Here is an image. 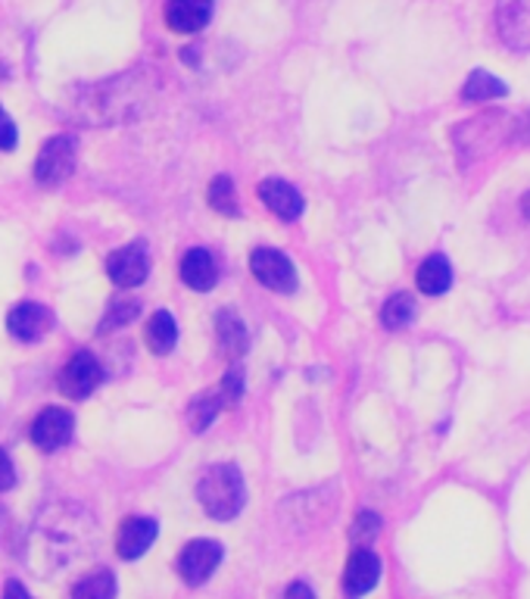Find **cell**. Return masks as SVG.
I'll list each match as a JSON object with an SVG mask.
<instances>
[{
	"label": "cell",
	"mask_w": 530,
	"mask_h": 599,
	"mask_svg": "<svg viewBox=\"0 0 530 599\" xmlns=\"http://www.w3.org/2000/svg\"><path fill=\"white\" fill-rule=\"evenodd\" d=\"M209 207L222 215L241 213V207H238V188H234V181L228 175H216L212 178V185H209Z\"/></svg>",
	"instance_id": "cell-22"
},
{
	"label": "cell",
	"mask_w": 530,
	"mask_h": 599,
	"mask_svg": "<svg viewBox=\"0 0 530 599\" xmlns=\"http://www.w3.org/2000/svg\"><path fill=\"white\" fill-rule=\"evenodd\" d=\"M525 141H530V113H506V110L477 113L468 122H459L453 132L462 166L484 159L503 144H525Z\"/></svg>",
	"instance_id": "cell-1"
},
{
	"label": "cell",
	"mask_w": 530,
	"mask_h": 599,
	"mask_svg": "<svg viewBox=\"0 0 530 599\" xmlns=\"http://www.w3.org/2000/svg\"><path fill=\"white\" fill-rule=\"evenodd\" d=\"M521 213H525V219H528V222H530V191L525 193V197H521Z\"/></svg>",
	"instance_id": "cell-31"
},
{
	"label": "cell",
	"mask_w": 530,
	"mask_h": 599,
	"mask_svg": "<svg viewBox=\"0 0 530 599\" xmlns=\"http://www.w3.org/2000/svg\"><path fill=\"white\" fill-rule=\"evenodd\" d=\"M13 147H16V125H13L10 113L0 107V151L7 154V151H13Z\"/></svg>",
	"instance_id": "cell-27"
},
{
	"label": "cell",
	"mask_w": 530,
	"mask_h": 599,
	"mask_svg": "<svg viewBox=\"0 0 530 599\" xmlns=\"http://www.w3.org/2000/svg\"><path fill=\"white\" fill-rule=\"evenodd\" d=\"M100 381H103V368L97 363L95 353H88V350H78L76 356H73V359L63 366V371H59V390H63V397H69V400H85V397H91Z\"/></svg>",
	"instance_id": "cell-6"
},
{
	"label": "cell",
	"mask_w": 530,
	"mask_h": 599,
	"mask_svg": "<svg viewBox=\"0 0 530 599\" xmlns=\"http://www.w3.org/2000/svg\"><path fill=\"white\" fill-rule=\"evenodd\" d=\"M73 428H76L73 412H66L63 407L41 409L38 419L32 422V444L44 450V453H54V450L73 441Z\"/></svg>",
	"instance_id": "cell-8"
},
{
	"label": "cell",
	"mask_w": 530,
	"mask_h": 599,
	"mask_svg": "<svg viewBox=\"0 0 530 599\" xmlns=\"http://www.w3.org/2000/svg\"><path fill=\"white\" fill-rule=\"evenodd\" d=\"M144 341H147V347L153 353H159V356H166L172 347H175V341H178V325H175V319H172L169 312H156L151 319V325L144 331Z\"/></svg>",
	"instance_id": "cell-19"
},
{
	"label": "cell",
	"mask_w": 530,
	"mask_h": 599,
	"mask_svg": "<svg viewBox=\"0 0 530 599\" xmlns=\"http://www.w3.org/2000/svg\"><path fill=\"white\" fill-rule=\"evenodd\" d=\"M509 95V88H506V81H499V78L487 73V69H474L472 76L465 78V85H462V100H468V103H484V100H499V97Z\"/></svg>",
	"instance_id": "cell-18"
},
{
	"label": "cell",
	"mask_w": 530,
	"mask_h": 599,
	"mask_svg": "<svg viewBox=\"0 0 530 599\" xmlns=\"http://www.w3.org/2000/svg\"><path fill=\"white\" fill-rule=\"evenodd\" d=\"M250 271L256 275V281L265 285L275 293H294L297 290V269L281 251L272 247H260L250 256Z\"/></svg>",
	"instance_id": "cell-5"
},
{
	"label": "cell",
	"mask_w": 530,
	"mask_h": 599,
	"mask_svg": "<svg viewBox=\"0 0 530 599\" xmlns=\"http://www.w3.org/2000/svg\"><path fill=\"white\" fill-rule=\"evenodd\" d=\"M181 281L190 290H212L219 281V266L212 259V253L203 247H194L181 256Z\"/></svg>",
	"instance_id": "cell-15"
},
{
	"label": "cell",
	"mask_w": 530,
	"mask_h": 599,
	"mask_svg": "<svg viewBox=\"0 0 530 599\" xmlns=\"http://www.w3.org/2000/svg\"><path fill=\"white\" fill-rule=\"evenodd\" d=\"M418 290L421 293H428V297H440V293H446L450 285H453V266H450V259L443 256V253H434V256H428L421 266H418Z\"/></svg>",
	"instance_id": "cell-16"
},
{
	"label": "cell",
	"mask_w": 530,
	"mask_h": 599,
	"mask_svg": "<svg viewBox=\"0 0 530 599\" xmlns=\"http://www.w3.org/2000/svg\"><path fill=\"white\" fill-rule=\"evenodd\" d=\"M222 562V543L216 541H190L181 556H178V575L185 578L190 587H200L212 578V572Z\"/></svg>",
	"instance_id": "cell-7"
},
{
	"label": "cell",
	"mask_w": 530,
	"mask_h": 599,
	"mask_svg": "<svg viewBox=\"0 0 530 599\" xmlns=\"http://www.w3.org/2000/svg\"><path fill=\"white\" fill-rule=\"evenodd\" d=\"M412 319H416V300H412L409 293H394V297L384 303V310H380V322L394 331L406 329Z\"/></svg>",
	"instance_id": "cell-23"
},
{
	"label": "cell",
	"mask_w": 530,
	"mask_h": 599,
	"mask_svg": "<svg viewBox=\"0 0 530 599\" xmlns=\"http://www.w3.org/2000/svg\"><path fill=\"white\" fill-rule=\"evenodd\" d=\"M137 310L141 307H137V300H132V297H113L110 300V310L103 312V319H100V334L129 325L134 315H137Z\"/></svg>",
	"instance_id": "cell-24"
},
{
	"label": "cell",
	"mask_w": 530,
	"mask_h": 599,
	"mask_svg": "<svg viewBox=\"0 0 530 599\" xmlns=\"http://www.w3.org/2000/svg\"><path fill=\"white\" fill-rule=\"evenodd\" d=\"M496 32L509 51L530 54V0H496Z\"/></svg>",
	"instance_id": "cell-4"
},
{
	"label": "cell",
	"mask_w": 530,
	"mask_h": 599,
	"mask_svg": "<svg viewBox=\"0 0 530 599\" xmlns=\"http://www.w3.org/2000/svg\"><path fill=\"white\" fill-rule=\"evenodd\" d=\"M13 481H16V468H13V459L0 450V493L3 490H10L13 487Z\"/></svg>",
	"instance_id": "cell-28"
},
{
	"label": "cell",
	"mask_w": 530,
	"mask_h": 599,
	"mask_svg": "<svg viewBox=\"0 0 530 599\" xmlns=\"http://www.w3.org/2000/svg\"><path fill=\"white\" fill-rule=\"evenodd\" d=\"M73 599H115L113 572L97 568V572H88L85 578H78L73 587Z\"/></svg>",
	"instance_id": "cell-20"
},
{
	"label": "cell",
	"mask_w": 530,
	"mask_h": 599,
	"mask_svg": "<svg viewBox=\"0 0 530 599\" xmlns=\"http://www.w3.org/2000/svg\"><path fill=\"white\" fill-rule=\"evenodd\" d=\"M212 20V0H169L166 3V22L178 35H194L207 29Z\"/></svg>",
	"instance_id": "cell-13"
},
{
	"label": "cell",
	"mask_w": 530,
	"mask_h": 599,
	"mask_svg": "<svg viewBox=\"0 0 530 599\" xmlns=\"http://www.w3.org/2000/svg\"><path fill=\"white\" fill-rule=\"evenodd\" d=\"M197 500L207 509V515L228 522L244 509V478L238 465H212L197 484Z\"/></svg>",
	"instance_id": "cell-2"
},
{
	"label": "cell",
	"mask_w": 530,
	"mask_h": 599,
	"mask_svg": "<svg viewBox=\"0 0 530 599\" xmlns=\"http://www.w3.org/2000/svg\"><path fill=\"white\" fill-rule=\"evenodd\" d=\"M0 524H3V509H0Z\"/></svg>",
	"instance_id": "cell-32"
},
{
	"label": "cell",
	"mask_w": 530,
	"mask_h": 599,
	"mask_svg": "<svg viewBox=\"0 0 530 599\" xmlns=\"http://www.w3.org/2000/svg\"><path fill=\"white\" fill-rule=\"evenodd\" d=\"M219 393H222L225 403H238L241 393H244V375L238 368H231L225 375V381H222V387H219Z\"/></svg>",
	"instance_id": "cell-26"
},
{
	"label": "cell",
	"mask_w": 530,
	"mask_h": 599,
	"mask_svg": "<svg viewBox=\"0 0 530 599\" xmlns=\"http://www.w3.org/2000/svg\"><path fill=\"white\" fill-rule=\"evenodd\" d=\"M156 534H159V524L153 522V519L132 515V519H125V522L119 524L115 550H119L122 559H141L151 550V543L156 541Z\"/></svg>",
	"instance_id": "cell-12"
},
{
	"label": "cell",
	"mask_w": 530,
	"mask_h": 599,
	"mask_svg": "<svg viewBox=\"0 0 530 599\" xmlns=\"http://www.w3.org/2000/svg\"><path fill=\"white\" fill-rule=\"evenodd\" d=\"M3 599H32V594L22 587L20 580H7V587H3Z\"/></svg>",
	"instance_id": "cell-30"
},
{
	"label": "cell",
	"mask_w": 530,
	"mask_h": 599,
	"mask_svg": "<svg viewBox=\"0 0 530 599\" xmlns=\"http://www.w3.org/2000/svg\"><path fill=\"white\" fill-rule=\"evenodd\" d=\"M380 531V519L375 512H360L356 515V524H353V531H350V541L356 543V546H368V543L378 537Z\"/></svg>",
	"instance_id": "cell-25"
},
{
	"label": "cell",
	"mask_w": 530,
	"mask_h": 599,
	"mask_svg": "<svg viewBox=\"0 0 530 599\" xmlns=\"http://www.w3.org/2000/svg\"><path fill=\"white\" fill-rule=\"evenodd\" d=\"M76 169V141L69 135H57L44 141L38 163H35V178L44 188H57Z\"/></svg>",
	"instance_id": "cell-3"
},
{
	"label": "cell",
	"mask_w": 530,
	"mask_h": 599,
	"mask_svg": "<svg viewBox=\"0 0 530 599\" xmlns=\"http://www.w3.org/2000/svg\"><path fill=\"white\" fill-rule=\"evenodd\" d=\"M225 407V400H222V393L219 390H209V393H200V397H194V403L188 407V422L194 431H207L212 425V419L222 412Z\"/></svg>",
	"instance_id": "cell-21"
},
{
	"label": "cell",
	"mask_w": 530,
	"mask_h": 599,
	"mask_svg": "<svg viewBox=\"0 0 530 599\" xmlns=\"http://www.w3.org/2000/svg\"><path fill=\"white\" fill-rule=\"evenodd\" d=\"M380 580V559L368 550V546H356L353 556L343 568V594L346 599H360L375 590Z\"/></svg>",
	"instance_id": "cell-9"
},
{
	"label": "cell",
	"mask_w": 530,
	"mask_h": 599,
	"mask_svg": "<svg viewBox=\"0 0 530 599\" xmlns=\"http://www.w3.org/2000/svg\"><path fill=\"white\" fill-rule=\"evenodd\" d=\"M285 599H316V594H312V587H309V584L297 580V584H290V587H287Z\"/></svg>",
	"instance_id": "cell-29"
},
{
	"label": "cell",
	"mask_w": 530,
	"mask_h": 599,
	"mask_svg": "<svg viewBox=\"0 0 530 599\" xmlns=\"http://www.w3.org/2000/svg\"><path fill=\"white\" fill-rule=\"evenodd\" d=\"M107 271H110L113 285H119V288H137V285H144V278L151 271V259H147L144 244H129V247H119V251L110 253Z\"/></svg>",
	"instance_id": "cell-10"
},
{
	"label": "cell",
	"mask_w": 530,
	"mask_h": 599,
	"mask_svg": "<svg viewBox=\"0 0 530 599\" xmlns=\"http://www.w3.org/2000/svg\"><path fill=\"white\" fill-rule=\"evenodd\" d=\"M260 200L268 207V213H275L285 222H294L303 213V197L297 188H290L281 178H265L260 185Z\"/></svg>",
	"instance_id": "cell-14"
},
{
	"label": "cell",
	"mask_w": 530,
	"mask_h": 599,
	"mask_svg": "<svg viewBox=\"0 0 530 599\" xmlns=\"http://www.w3.org/2000/svg\"><path fill=\"white\" fill-rule=\"evenodd\" d=\"M216 341H219V350L238 359L244 356L246 350V325L241 322V315L234 310H222L216 315Z\"/></svg>",
	"instance_id": "cell-17"
},
{
	"label": "cell",
	"mask_w": 530,
	"mask_h": 599,
	"mask_svg": "<svg viewBox=\"0 0 530 599\" xmlns=\"http://www.w3.org/2000/svg\"><path fill=\"white\" fill-rule=\"evenodd\" d=\"M7 329L22 344H35L54 329V312L41 307V303H20L7 315Z\"/></svg>",
	"instance_id": "cell-11"
}]
</instances>
